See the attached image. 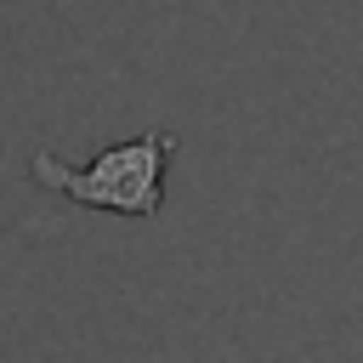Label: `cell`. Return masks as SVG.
Returning a JSON list of instances; mask_svg holds the SVG:
<instances>
[{"label":"cell","mask_w":363,"mask_h":363,"mask_svg":"<svg viewBox=\"0 0 363 363\" xmlns=\"http://www.w3.org/2000/svg\"><path fill=\"white\" fill-rule=\"evenodd\" d=\"M176 136L170 130H142L119 147H102L91 164H62L51 153H34V182L74 199V204H91V210H119V216H159L164 204V159H170Z\"/></svg>","instance_id":"cell-1"}]
</instances>
